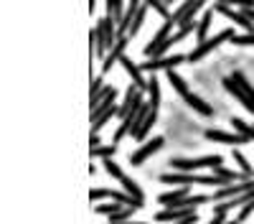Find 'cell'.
<instances>
[{
  "label": "cell",
  "instance_id": "4",
  "mask_svg": "<svg viewBox=\"0 0 254 224\" xmlns=\"http://www.w3.org/2000/svg\"><path fill=\"white\" fill-rule=\"evenodd\" d=\"M249 191H254V178H247V181H239V183H229V186H224V189H216L214 199L221 204V201H229V199L244 196Z\"/></svg>",
  "mask_w": 254,
  "mask_h": 224
},
{
  "label": "cell",
  "instance_id": "39",
  "mask_svg": "<svg viewBox=\"0 0 254 224\" xmlns=\"http://www.w3.org/2000/svg\"><path fill=\"white\" fill-rule=\"evenodd\" d=\"M226 224H239V222H237V219H234V222H226Z\"/></svg>",
  "mask_w": 254,
  "mask_h": 224
},
{
  "label": "cell",
  "instance_id": "8",
  "mask_svg": "<svg viewBox=\"0 0 254 224\" xmlns=\"http://www.w3.org/2000/svg\"><path fill=\"white\" fill-rule=\"evenodd\" d=\"M163 143H165L163 138H153V140H147L140 150H135V153L130 155V163H132V166H142V163H145L147 158H150L153 153H158V150L163 148Z\"/></svg>",
  "mask_w": 254,
  "mask_h": 224
},
{
  "label": "cell",
  "instance_id": "26",
  "mask_svg": "<svg viewBox=\"0 0 254 224\" xmlns=\"http://www.w3.org/2000/svg\"><path fill=\"white\" fill-rule=\"evenodd\" d=\"M231 155H234V160H237V166L242 168V176H247V178H254V168H252L249 163H247V158L242 155V150H234V153H231Z\"/></svg>",
  "mask_w": 254,
  "mask_h": 224
},
{
  "label": "cell",
  "instance_id": "25",
  "mask_svg": "<svg viewBox=\"0 0 254 224\" xmlns=\"http://www.w3.org/2000/svg\"><path fill=\"white\" fill-rule=\"evenodd\" d=\"M155 120H158V110H150V115H147V117H145V122H142V128L137 130L135 140H142V138L147 135V130H150V128L155 125Z\"/></svg>",
  "mask_w": 254,
  "mask_h": 224
},
{
  "label": "cell",
  "instance_id": "14",
  "mask_svg": "<svg viewBox=\"0 0 254 224\" xmlns=\"http://www.w3.org/2000/svg\"><path fill=\"white\" fill-rule=\"evenodd\" d=\"M183 99L188 102V107H193L196 112H201V115H206V117H211V115H214V107H211V105H206V102H203L198 94H193V92H186V94H183Z\"/></svg>",
  "mask_w": 254,
  "mask_h": 224
},
{
  "label": "cell",
  "instance_id": "33",
  "mask_svg": "<svg viewBox=\"0 0 254 224\" xmlns=\"http://www.w3.org/2000/svg\"><path fill=\"white\" fill-rule=\"evenodd\" d=\"M239 8H242V13L254 23V3H249V0H244V3H239Z\"/></svg>",
  "mask_w": 254,
  "mask_h": 224
},
{
  "label": "cell",
  "instance_id": "36",
  "mask_svg": "<svg viewBox=\"0 0 254 224\" xmlns=\"http://www.w3.org/2000/svg\"><path fill=\"white\" fill-rule=\"evenodd\" d=\"M196 222H198V214L188 217V219H181V222H176V224H196Z\"/></svg>",
  "mask_w": 254,
  "mask_h": 224
},
{
  "label": "cell",
  "instance_id": "21",
  "mask_svg": "<svg viewBox=\"0 0 254 224\" xmlns=\"http://www.w3.org/2000/svg\"><path fill=\"white\" fill-rule=\"evenodd\" d=\"M125 10H127V8L120 3V0H110V3H107V15L115 20L117 26H120V20L125 18Z\"/></svg>",
  "mask_w": 254,
  "mask_h": 224
},
{
  "label": "cell",
  "instance_id": "10",
  "mask_svg": "<svg viewBox=\"0 0 254 224\" xmlns=\"http://www.w3.org/2000/svg\"><path fill=\"white\" fill-rule=\"evenodd\" d=\"M125 46H127V38H120L117 44H115V49H112L107 56H104V61H102V74H107V72L117 64V61L125 56Z\"/></svg>",
  "mask_w": 254,
  "mask_h": 224
},
{
  "label": "cell",
  "instance_id": "13",
  "mask_svg": "<svg viewBox=\"0 0 254 224\" xmlns=\"http://www.w3.org/2000/svg\"><path fill=\"white\" fill-rule=\"evenodd\" d=\"M120 64L125 67V72H127V74L132 76V81H135V87H137V89H147V79L142 76V72H140V67H137V64H132V61L127 59V56H122V59H120Z\"/></svg>",
  "mask_w": 254,
  "mask_h": 224
},
{
  "label": "cell",
  "instance_id": "29",
  "mask_svg": "<svg viewBox=\"0 0 254 224\" xmlns=\"http://www.w3.org/2000/svg\"><path fill=\"white\" fill-rule=\"evenodd\" d=\"M147 5H150V8H155V10H158V13H160V15L165 18V23H171V18H173V15L168 13L165 3H160V0H150V3H147Z\"/></svg>",
  "mask_w": 254,
  "mask_h": 224
},
{
  "label": "cell",
  "instance_id": "7",
  "mask_svg": "<svg viewBox=\"0 0 254 224\" xmlns=\"http://www.w3.org/2000/svg\"><path fill=\"white\" fill-rule=\"evenodd\" d=\"M214 10H216V13H221V15H226L229 20H234V23H237V26H242L249 36H254V23H252V20H249L242 10H234V8H229V5H224V3H216V5H214Z\"/></svg>",
  "mask_w": 254,
  "mask_h": 224
},
{
  "label": "cell",
  "instance_id": "6",
  "mask_svg": "<svg viewBox=\"0 0 254 224\" xmlns=\"http://www.w3.org/2000/svg\"><path fill=\"white\" fill-rule=\"evenodd\" d=\"M186 56L183 54H173V56H160V59H147L145 64H140V72H158V69H168L173 72Z\"/></svg>",
  "mask_w": 254,
  "mask_h": 224
},
{
  "label": "cell",
  "instance_id": "28",
  "mask_svg": "<svg viewBox=\"0 0 254 224\" xmlns=\"http://www.w3.org/2000/svg\"><path fill=\"white\" fill-rule=\"evenodd\" d=\"M145 10H147V5H140V10H137V15H135V20H132V28H130V33H127V36H137L142 20H145Z\"/></svg>",
  "mask_w": 254,
  "mask_h": 224
},
{
  "label": "cell",
  "instance_id": "22",
  "mask_svg": "<svg viewBox=\"0 0 254 224\" xmlns=\"http://www.w3.org/2000/svg\"><path fill=\"white\" fill-rule=\"evenodd\" d=\"M214 176L224 178L226 183H237L239 178H244V181H247V176H239L237 171H231V168H226V166H216V168H214Z\"/></svg>",
  "mask_w": 254,
  "mask_h": 224
},
{
  "label": "cell",
  "instance_id": "16",
  "mask_svg": "<svg viewBox=\"0 0 254 224\" xmlns=\"http://www.w3.org/2000/svg\"><path fill=\"white\" fill-rule=\"evenodd\" d=\"M211 18H214V10H206L203 18L198 20V28H196V38H198V46L208 38V26H211Z\"/></svg>",
  "mask_w": 254,
  "mask_h": 224
},
{
  "label": "cell",
  "instance_id": "34",
  "mask_svg": "<svg viewBox=\"0 0 254 224\" xmlns=\"http://www.w3.org/2000/svg\"><path fill=\"white\" fill-rule=\"evenodd\" d=\"M102 89H104V81H102V76H94V79H92V87H89V94L94 97V94H97V92H102Z\"/></svg>",
  "mask_w": 254,
  "mask_h": 224
},
{
  "label": "cell",
  "instance_id": "35",
  "mask_svg": "<svg viewBox=\"0 0 254 224\" xmlns=\"http://www.w3.org/2000/svg\"><path fill=\"white\" fill-rule=\"evenodd\" d=\"M252 212H254V201H249V204H247V207H242V212H239V217H237V222L242 224V222H244V219H247V217H249Z\"/></svg>",
  "mask_w": 254,
  "mask_h": 224
},
{
  "label": "cell",
  "instance_id": "23",
  "mask_svg": "<svg viewBox=\"0 0 254 224\" xmlns=\"http://www.w3.org/2000/svg\"><path fill=\"white\" fill-rule=\"evenodd\" d=\"M231 125L237 128V133H239V135H244L247 140H252V143H254V125H247V122H244V120H239V117H231Z\"/></svg>",
  "mask_w": 254,
  "mask_h": 224
},
{
  "label": "cell",
  "instance_id": "37",
  "mask_svg": "<svg viewBox=\"0 0 254 224\" xmlns=\"http://www.w3.org/2000/svg\"><path fill=\"white\" fill-rule=\"evenodd\" d=\"M208 224H226V217H221V214H214V219H211Z\"/></svg>",
  "mask_w": 254,
  "mask_h": 224
},
{
  "label": "cell",
  "instance_id": "38",
  "mask_svg": "<svg viewBox=\"0 0 254 224\" xmlns=\"http://www.w3.org/2000/svg\"><path fill=\"white\" fill-rule=\"evenodd\" d=\"M110 224H145V222H110Z\"/></svg>",
  "mask_w": 254,
  "mask_h": 224
},
{
  "label": "cell",
  "instance_id": "20",
  "mask_svg": "<svg viewBox=\"0 0 254 224\" xmlns=\"http://www.w3.org/2000/svg\"><path fill=\"white\" fill-rule=\"evenodd\" d=\"M165 76H168V84H171V87H173L181 97H183L186 92H190V89H188V84H186V79H183V76H178L176 72H168Z\"/></svg>",
  "mask_w": 254,
  "mask_h": 224
},
{
  "label": "cell",
  "instance_id": "19",
  "mask_svg": "<svg viewBox=\"0 0 254 224\" xmlns=\"http://www.w3.org/2000/svg\"><path fill=\"white\" fill-rule=\"evenodd\" d=\"M120 183H122V186H125V191H127V194H130V196H132L135 201H140V204L145 201V196H142V191H140V186H137V183H135V181H132L130 176H125V178H122Z\"/></svg>",
  "mask_w": 254,
  "mask_h": 224
},
{
  "label": "cell",
  "instance_id": "30",
  "mask_svg": "<svg viewBox=\"0 0 254 224\" xmlns=\"http://www.w3.org/2000/svg\"><path fill=\"white\" fill-rule=\"evenodd\" d=\"M115 146H99V148H94L92 150V155H99V158H104V160H107V158H112L115 155Z\"/></svg>",
  "mask_w": 254,
  "mask_h": 224
},
{
  "label": "cell",
  "instance_id": "24",
  "mask_svg": "<svg viewBox=\"0 0 254 224\" xmlns=\"http://www.w3.org/2000/svg\"><path fill=\"white\" fill-rule=\"evenodd\" d=\"M231 79H234V81H237V84L242 87V92H244V94H247V97H249V99L254 102V87H252V84H249V81H247V76H244L242 72H234V74H231Z\"/></svg>",
  "mask_w": 254,
  "mask_h": 224
},
{
  "label": "cell",
  "instance_id": "27",
  "mask_svg": "<svg viewBox=\"0 0 254 224\" xmlns=\"http://www.w3.org/2000/svg\"><path fill=\"white\" fill-rule=\"evenodd\" d=\"M102 166H104V171H107V173H110L112 178H117V181H122V178H125V173H122V168L117 166V163H115L112 158H107V160H104V163H102Z\"/></svg>",
  "mask_w": 254,
  "mask_h": 224
},
{
  "label": "cell",
  "instance_id": "9",
  "mask_svg": "<svg viewBox=\"0 0 254 224\" xmlns=\"http://www.w3.org/2000/svg\"><path fill=\"white\" fill-rule=\"evenodd\" d=\"M208 140H216V143H226V146H247V138L239 133H224V130H206Z\"/></svg>",
  "mask_w": 254,
  "mask_h": 224
},
{
  "label": "cell",
  "instance_id": "32",
  "mask_svg": "<svg viewBox=\"0 0 254 224\" xmlns=\"http://www.w3.org/2000/svg\"><path fill=\"white\" fill-rule=\"evenodd\" d=\"M237 46H254V36H249V33H244V36H234L231 38Z\"/></svg>",
  "mask_w": 254,
  "mask_h": 224
},
{
  "label": "cell",
  "instance_id": "2",
  "mask_svg": "<svg viewBox=\"0 0 254 224\" xmlns=\"http://www.w3.org/2000/svg\"><path fill=\"white\" fill-rule=\"evenodd\" d=\"M221 163H224L221 155H203V158H173L171 166L178 173H193L198 168H216Z\"/></svg>",
  "mask_w": 254,
  "mask_h": 224
},
{
  "label": "cell",
  "instance_id": "3",
  "mask_svg": "<svg viewBox=\"0 0 254 224\" xmlns=\"http://www.w3.org/2000/svg\"><path fill=\"white\" fill-rule=\"evenodd\" d=\"M234 36H237V33L231 31V28H224V31H219L216 36H211V38H206V41H203L201 46H196L193 51L188 54V59H190V61H201V59H203V56H206L208 51H214V49H216L219 44H224V41H229V38H234Z\"/></svg>",
  "mask_w": 254,
  "mask_h": 224
},
{
  "label": "cell",
  "instance_id": "15",
  "mask_svg": "<svg viewBox=\"0 0 254 224\" xmlns=\"http://www.w3.org/2000/svg\"><path fill=\"white\" fill-rule=\"evenodd\" d=\"M160 181L163 183H173V186H186V183H193V173H178V171H173V173H163L160 176Z\"/></svg>",
  "mask_w": 254,
  "mask_h": 224
},
{
  "label": "cell",
  "instance_id": "5",
  "mask_svg": "<svg viewBox=\"0 0 254 224\" xmlns=\"http://www.w3.org/2000/svg\"><path fill=\"white\" fill-rule=\"evenodd\" d=\"M142 105H145V102H142L140 89H137V87H130V89H127V94H125V102H122L120 110H117V117H120V120H127L132 112H137Z\"/></svg>",
  "mask_w": 254,
  "mask_h": 224
},
{
  "label": "cell",
  "instance_id": "11",
  "mask_svg": "<svg viewBox=\"0 0 254 224\" xmlns=\"http://www.w3.org/2000/svg\"><path fill=\"white\" fill-rule=\"evenodd\" d=\"M193 214H196L193 209H173V207H168V209L158 212L155 219H158V222H171V224H176V222L188 219V217H193Z\"/></svg>",
  "mask_w": 254,
  "mask_h": 224
},
{
  "label": "cell",
  "instance_id": "31",
  "mask_svg": "<svg viewBox=\"0 0 254 224\" xmlns=\"http://www.w3.org/2000/svg\"><path fill=\"white\" fill-rule=\"evenodd\" d=\"M102 199H110V189H92L89 201H102Z\"/></svg>",
  "mask_w": 254,
  "mask_h": 224
},
{
  "label": "cell",
  "instance_id": "18",
  "mask_svg": "<svg viewBox=\"0 0 254 224\" xmlns=\"http://www.w3.org/2000/svg\"><path fill=\"white\" fill-rule=\"evenodd\" d=\"M147 94H150V107L158 110V105H160V84H158L155 74L147 79Z\"/></svg>",
  "mask_w": 254,
  "mask_h": 224
},
{
  "label": "cell",
  "instance_id": "12",
  "mask_svg": "<svg viewBox=\"0 0 254 224\" xmlns=\"http://www.w3.org/2000/svg\"><path fill=\"white\" fill-rule=\"evenodd\" d=\"M224 87H226V92H229V94H234V97L242 102V105L247 107V112H252V115H254V102H252V99H249V97L242 92V87L237 84L234 79H231V76H226V79H224Z\"/></svg>",
  "mask_w": 254,
  "mask_h": 224
},
{
  "label": "cell",
  "instance_id": "17",
  "mask_svg": "<svg viewBox=\"0 0 254 224\" xmlns=\"http://www.w3.org/2000/svg\"><path fill=\"white\" fill-rule=\"evenodd\" d=\"M188 199V189H176V191H168V194H160V204H168V207H173V204Z\"/></svg>",
  "mask_w": 254,
  "mask_h": 224
},
{
  "label": "cell",
  "instance_id": "1",
  "mask_svg": "<svg viewBox=\"0 0 254 224\" xmlns=\"http://www.w3.org/2000/svg\"><path fill=\"white\" fill-rule=\"evenodd\" d=\"M117 41H120V36H117V26H115V20H112L110 15L99 18L97 31H94V54L104 59V56H107V54L115 49Z\"/></svg>",
  "mask_w": 254,
  "mask_h": 224
}]
</instances>
